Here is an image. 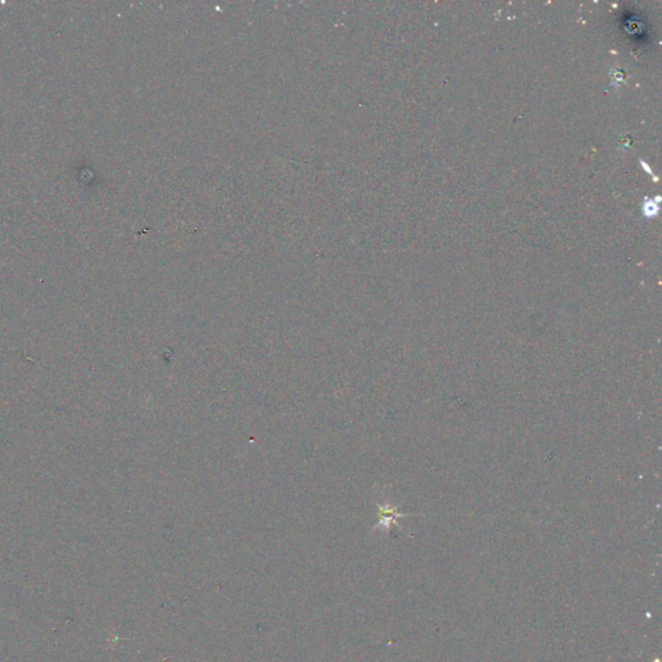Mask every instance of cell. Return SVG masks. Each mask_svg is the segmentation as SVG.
<instances>
[{
  "instance_id": "cell-1",
  "label": "cell",
  "mask_w": 662,
  "mask_h": 662,
  "mask_svg": "<svg viewBox=\"0 0 662 662\" xmlns=\"http://www.w3.org/2000/svg\"><path fill=\"white\" fill-rule=\"evenodd\" d=\"M379 507V522L377 523V525L374 526V531H386L388 533L390 531V528L391 525L397 524V517H408L407 514H401V512H397V507H395L392 504L390 503H378Z\"/></svg>"
}]
</instances>
